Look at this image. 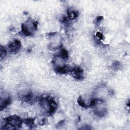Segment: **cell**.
<instances>
[{
    "label": "cell",
    "mask_w": 130,
    "mask_h": 130,
    "mask_svg": "<svg viewBox=\"0 0 130 130\" xmlns=\"http://www.w3.org/2000/svg\"><path fill=\"white\" fill-rule=\"evenodd\" d=\"M40 103L41 105L49 114L53 113L56 110L57 108V103L51 97L40 98Z\"/></svg>",
    "instance_id": "1"
},
{
    "label": "cell",
    "mask_w": 130,
    "mask_h": 130,
    "mask_svg": "<svg viewBox=\"0 0 130 130\" xmlns=\"http://www.w3.org/2000/svg\"><path fill=\"white\" fill-rule=\"evenodd\" d=\"M4 120L6 123L13 126L16 129L21 127L23 122V121L20 118L16 115L8 116L7 118H6L4 119Z\"/></svg>",
    "instance_id": "2"
},
{
    "label": "cell",
    "mask_w": 130,
    "mask_h": 130,
    "mask_svg": "<svg viewBox=\"0 0 130 130\" xmlns=\"http://www.w3.org/2000/svg\"><path fill=\"white\" fill-rule=\"evenodd\" d=\"M21 48V42L18 40H15L14 41L8 45V49L11 53H16Z\"/></svg>",
    "instance_id": "3"
},
{
    "label": "cell",
    "mask_w": 130,
    "mask_h": 130,
    "mask_svg": "<svg viewBox=\"0 0 130 130\" xmlns=\"http://www.w3.org/2000/svg\"><path fill=\"white\" fill-rule=\"evenodd\" d=\"M71 73H73L74 77L77 79H81L83 77V70L82 68L80 67H75L72 68Z\"/></svg>",
    "instance_id": "4"
},
{
    "label": "cell",
    "mask_w": 130,
    "mask_h": 130,
    "mask_svg": "<svg viewBox=\"0 0 130 130\" xmlns=\"http://www.w3.org/2000/svg\"><path fill=\"white\" fill-rule=\"evenodd\" d=\"M72 68H70L67 66H65L63 67H58L54 69V71L56 73L59 74H66L68 72H71Z\"/></svg>",
    "instance_id": "5"
},
{
    "label": "cell",
    "mask_w": 130,
    "mask_h": 130,
    "mask_svg": "<svg viewBox=\"0 0 130 130\" xmlns=\"http://www.w3.org/2000/svg\"><path fill=\"white\" fill-rule=\"evenodd\" d=\"M11 101L12 100L10 97H7V98L5 99L4 101L1 100V105H0V107H1V110L2 111L8 105H9L11 104Z\"/></svg>",
    "instance_id": "6"
},
{
    "label": "cell",
    "mask_w": 130,
    "mask_h": 130,
    "mask_svg": "<svg viewBox=\"0 0 130 130\" xmlns=\"http://www.w3.org/2000/svg\"><path fill=\"white\" fill-rule=\"evenodd\" d=\"M33 95L32 93H28L26 95H24L21 97V100L25 102H31L33 99Z\"/></svg>",
    "instance_id": "7"
},
{
    "label": "cell",
    "mask_w": 130,
    "mask_h": 130,
    "mask_svg": "<svg viewBox=\"0 0 130 130\" xmlns=\"http://www.w3.org/2000/svg\"><path fill=\"white\" fill-rule=\"evenodd\" d=\"M57 57H59L63 59H67L69 58V54L66 49H63L58 55H57Z\"/></svg>",
    "instance_id": "8"
},
{
    "label": "cell",
    "mask_w": 130,
    "mask_h": 130,
    "mask_svg": "<svg viewBox=\"0 0 130 130\" xmlns=\"http://www.w3.org/2000/svg\"><path fill=\"white\" fill-rule=\"evenodd\" d=\"M68 16L71 19L76 18L78 16V12L77 11H70L67 12Z\"/></svg>",
    "instance_id": "9"
},
{
    "label": "cell",
    "mask_w": 130,
    "mask_h": 130,
    "mask_svg": "<svg viewBox=\"0 0 130 130\" xmlns=\"http://www.w3.org/2000/svg\"><path fill=\"white\" fill-rule=\"evenodd\" d=\"M22 33L24 35L26 36H30L32 35V33L28 30V29L26 28V26L24 24H22Z\"/></svg>",
    "instance_id": "10"
},
{
    "label": "cell",
    "mask_w": 130,
    "mask_h": 130,
    "mask_svg": "<svg viewBox=\"0 0 130 130\" xmlns=\"http://www.w3.org/2000/svg\"><path fill=\"white\" fill-rule=\"evenodd\" d=\"M6 55V49L4 47H3L2 45H1V46H0V58H1V60H2L3 59H4Z\"/></svg>",
    "instance_id": "11"
},
{
    "label": "cell",
    "mask_w": 130,
    "mask_h": 130,
    "mask_svg": "<svg viewBox=\"0 0 130 130\" xmlns=\"http://www.w3.org/2000/svg\"><path fill=\"white\" fill-rule=\"evenodd\" d=\"M77 103L80 106H81L82 107H83L85 109H87L89 107V106H88L87 105H86L85 104V103L84 102V101L83 100V98H82L81 97H80L78 100H77Z\"/></svg>",
    "instance_id": "12"
},
{
    "label": "cell",
    "mask_w": 130,
    "mask_h": 130,
    "mask_svg": "<svg viewBox=\"0 0 130 130\" xmlns=\"http://www.w3.org/2000/svg\"><path fill=\"white\" fill-rule=\"evenodd\" d=\"M34 120H35V119H32V118L25 119L24 120V122L25 124L29 126L30 127H33V126L34 125Z\"/></svg>",
    "instance_id": "13"
},
{
    "label": "cell",
    "mask_w": 130,
    "mask_h": 130,
    "mask_svg": "<svg viewBox=\"0 0 130 130\" xmlns=\"http://www.w3.org/2000/svg\"><path fill=\"white\" fill-rule=\"evenodd\" d=\"M95 36H96L97 38L99 39L100 40H103L104 38V37L103 35V34L100 32H98L95 34Z\"/></svg>",
    "instance_id": "14"
},
{
    "label": "cell",
    "mask_w": 130,
    "mask_h": 130,
    "mask_svg": "<svg viewBox=\"0 0 130 130\" xmlns=\"http://www.w3.org/2000/svg\"><path fill=\"white\" fill-rule=\"evenodd\" d=\"M120 63L118 62V61H115V63H114L113 65V67L115 68V69H118V68L120 67Z\"/></svg>",
    "instance_id": "15"
},
{
    "label": "cell",
    "mask_w": 130,
    "mask_h": 130,
    "mask_svg": "<svg viewBox=\"0 0 130 130\" xmlns=\"http://www.w3.org/2000/svg\"><path fill=\"white\" fill-rule=\"evenodd\" d=\"M92 128L90 126H84L80 128V130H91Z\"/></svg>",
    "instance_id": "16"
},
{
    "label": "cell",
    "mask_w": 130,
    "mask_h": 130,
    "mask_svg": "<svg viewBox=\"0 0 130 130\" xmlns=\"http://www.w3.org/2000/svg\"><path fill=\"white\" fill-rule=\"evenodd\" d=\"M103 19V17L102 16H98V17L97 18V19H96L97 23H99Z\"/></svg>",
    "instance_id": "17"
},
{
    "label": "cell",
    "mask_w": 130,
    "mask_h": 130,
    "mask_svg": "<svg viewBox=\"0 0 130 130\" xmlns=\"http://www.w3.org/2000/svg\"><path fill=\"white\" fill-rule=\"evenodd\" d=\"M33 26L34 29H35V30H37V26H38V23L37 22H34L33 24Z\"/></svg>",
    "instance_id": "18"
},
{
    "label": "cell",
    "mask_w": 130,
    "mask_h": 130,
    "mask_svg": "<svg viewBox=\"0 0 130 130\" xmlns=\"http://www.w3.org/2000/svg\"><path fill=\"white\" fill-rule=\"evenodd\" d=\"M55 34H56V33H49V34H48V35L49 36H52Z\"/></svg>",
    "instance_id": "19"
}]
</instances>
